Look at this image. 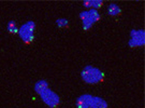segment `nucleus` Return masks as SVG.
Instances as JSON below:
<instances>
[{
  "instance_id": "7ed1b4c3",
  "label": "nucleus",
  "mask_w": 145,
  "mask_h": 108,
  "mask_svg": "<svg viewBox=\"0 0 145 108\" xmlns=\"http://www.w3.org/2000/svg\"><path fill=\"white\" fill-rule=\"evenodd\" d=\"M35 30H36V24L32 21H28L21 26L17 34L20 35V37L24 42L30 43L35 37Z\"/></svg>"
},
{
  "instance_id": "6e6552de",
  "label": "nucleus",
  "mask_w": 145,
  "mask_h": 108,
  "mask_svg": "<svg viewBox=\"0 0 145 108\" xmlns=\"http://www.w3.org/2000/svg\"><path fill=\"white\" fill-rule=\"evenodd\" d=\"M103 5V2L101 0H87L84 2V5L86 8H90V10H97L99 8H101Z\"/></svg>"
},
{
  "instance_id": "423d86ee",
  "label": "nucleus",
  "mask_w": 145,
  "mask_h": 108,
  "mask_svg": "<svg viewBox=\"0 0 145 108\" xmlns=\"http://www.w3.org/2000/svg\"><path fill=\"white\" fill-rule=\"evenodd\" d=\"M93 96L89 94H83L76 99V107L78 108H90L93 103Z\"/></svg>"
},
{
  "instance_id": "f257e3e1",
  "label": "nucleus",
  "mask_w": 145,
  "mask_h": 108,
  "mask_svg": "<svg viewBox=\"0 0 145 108\" xmlns=\"http://www.w3.org/2000/svg\"><path fill=\"white\" fill-rule=\"evenodd\" d=\"M81 76H82V79L88 84H97L103 80L104 74L99 68L88 65L82 70Z\"/></svg>"
},
{
  "instance_id": "f03ea898",
  "label": "nucleus",
  "mask_w": 145,
  "mask_h": 108,
  "mask_svg": "<svg viewBox=\"0 0 145 108\" xmlns=\"http://www.w3.org/2000/svg\"><path fill=\"white\" fill-rule=\"evenodd\" d=\"M80 19L82 21V26L85 30L90 29L95 23H97L100 19L98 11L97 10H89L84 11L80 14Z\"/></svg>"
},
{
  "instance_id": "1a4fd4ad",
  "label": "nucleus",
  "mask_w": 145,
  "mask_h": 108,
  "mask_svg": "<svg viewBox=\"0 0 145 108\" xmlns=\"http://www.w3.org/2000/svg\"><path fill=\"white\" fill-rule=\"evenodd\" d=\"M35 90H36V92L39 94V95H41L43 92H45L46 90H48V84H47L46 81H44V80H40V81H38L36 83V85H35Z\"/></svg>"
},
{
  "instance_id": "39448f33",
  "label": "nucleus",
  "mask_w": 145,
  "mask_h": 108,
  "mask_svg": "<svg viewBox=\"0 0 145 108\" xmlns=\"http://www.w3.org/2000/svg\"><path fill=\"white\" fill-rule=\"evenodd\" d=\"M145 43V34L144 30H132L130 32L129 46L131 48H137V46H143Z\"/></svg>"
},
{
  "instance_id": "9b49d317",
  "label": "nucleus",
  "mask_w": 145,
  "mask_h": 108,
  "mask_svg": "<svg viewBox=\"0 0 145 108\" xmlns=\"http://www.w3.org/2000/svg\"><path fill=\"white\" fill-rule=\"evenodd\" d=\"M8 31H9L10 34H17V32H18V28H17V26H16L15 22L11 21L8 23Z\"/></svg>"
},
{
  "instance_id": "9d476101",
  "label": "nucleus",
  "mask_w": 145,
  "mask_h": 108,
  "mask_svg": "<svg viewBox=\"0 0 145 108\" xmlns=\"http://www.w3.org/2000/svg\"><path fill=\"white\" fill-rule=\"evenodd\" d=\"M108 12H109V14L111 16H116V15H119L121 13V9L117 5L111 3L109 5V8H108Z\"/></svg>"
},
{
  "instance_id": "0eeeda50",
  "label": "nucleus",
  "mask_w": 145,
  "mask_h": 108,
  "mask_svg": "<svg viewBox=\"0 0 145 108\" xmlns=\"http://www.w3.org/2000/svg\"><path fill=\"white\" fill-rule=\"evenodd\" d=\"M90 108H108V103L102 97L96 96L93 98V103H91Z\"/></svg>"
},
{
  "instance_id": "20e7f679",
  "label": "nucleus",
  "mask_w": 145,
  "mask_h": 108,
  "mask_svg": "<svg viewBox=\"0 0 145 108\" xmlns=\"http://www.w3.org/2000/svg\"><path fill=\"white\" fill-rule=\"evenodd\" d=\"M40 96H41L42 102L51 108H56L59 105V103H60L59 96L54 91L50 90V89L46 90L45 92L42 93Z\"/></svg>"
},
{
  "instance_id": "f8f14e48",
  "label": "nucleus",
  "mask_w": 145,
  "mask_h": 108,
  "mask_svg": "<svg viewBox=\"0 0 145 108\" xmlns=\"http://www.w3.org/2000/svg\"><path fill=\"white\" fill-rule=\"evenodd\" d=\"M57 26L58 27H60V28H63V27H67L68 26V21L66 19H59L57 20Z\"/></svg>"
}]
</instances>
